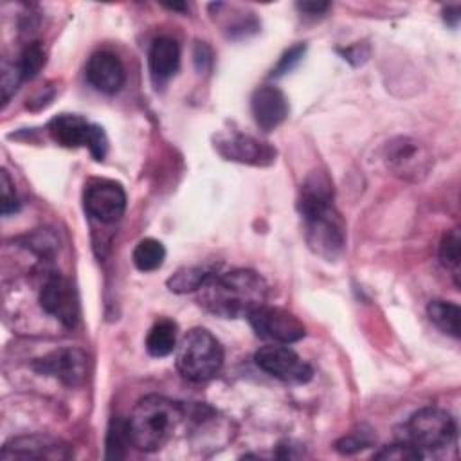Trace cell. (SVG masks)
<instances>
[{"mask_svg": "<svg viewBox=\"0 0 461 461\" xmlns=\"http://www.w3.org/2000/svg\"><path fill=\"white\" fill-rule=\"evenodd\" d=\"M297 209L308 247L326 259L340 256L346 245V225L333 203V184L326 173L313 171L306 176Z\"/></svg>", "mask_w": 461, "mask_h": 461, "instance_id": "cell-1", "label": "cell"}, {"mask_svg": "<svg viewBox=\"0 0 461 461\" xmlns=\"http://www.w3.org/2000/svg\"><path fill=\"white\" fill-rule=\"evenodd\" d=\"M198 304L223 319L247 317L267 303L268 285L254 270L234 268L223 274H211L196 290Z\"/></svg>", "mask_w": 461, "mask_h": 461, "instance_id": "cell-2", "label": "cell"}, {"mask_svg": "<svg viewBox=\"0 0 461 461\" xmlns=\"http://www.w3.org/2000/svg\"><path fill=\"white\" fill-rule=\"evenodd\" d=\"M185 414L184 405L158 394H148L137 402L126 418L131 447L142 452L162 448Z\"/></svg>", "mask_w": 461, "mask_h": 461, "instance_id": "cell-3", "label": "cell"}, {"mask_svg": "<svg viewBox=\"0 0 461 461\" xmlns=\"http://www.w3.org/2000/svg\"><path fill=\"white\" fill-rule=\"evenodd\" d=\"M223 348L205 328H191L176 344V369L191 382H207L223 367Z\"/></svg>", "mask_w": 461, "mask_h": 461, "instance_id": "cell-4", "label": "cell"}, {"mask_svg": "<svg viewBox=\"0 0 461 461\" xmlns=\"http://www.w3.org/2000/svg\"><path fill=\"white\" fill-rule=\"evenodd\" d=\"M456 430L457 425L450 412L439 407H423L402 425L398 439L409 443L425 457L427 452H438L452 445Z\"/></svg>", "mask_w": 461, "mask_h": 461, "instance_id": "cell-5", "label": "cell"}, {"mask_svg": "<svg viewBox=\"0 0 461 461\" xmlns=\"http://www.w3.org/2000/svg\"><path fill=\"white\" fill-rule=\"evenodd\" d=\"M54 142L63 148H88L95 160H103L108 149V139L104 130L88 122L81 115L61 113L50 119L47 126Z\"/></svg>", "mask_w": 461, "mask_h": 461, "instance_id": "cell-6", "label": "cell"}, {"mask_svg": "<svg viewBox=\"0 0 461 461\" xmlns=\"http://www.w3.org/2000/svg\"><path fill=\"white\" fill-rule=\"evenodd\" d=\"M384 162L394 176L409 182H420L432 167V155L420 140L402 135L385 144Z\"/></svg>", "mask_w": 461, "mask_h": 461, "instance_id": "cell-7", "label": "cell"}, {"mask_svg": "<svg viewBox=\"0 0 461 461\" xmlns=\"http://www.w3.org/2000/svg\"><path fill=\"white\" fill-rule=\"evenodd\" d=\"M258 337L274 344H292L306 335L304 324L288 310L268 306L267 303L247 315Z\"/></svg>", "mask_w": 461, "mask_h": 461, "instance_id": "cell-8", "label": "cell"}, {"mask_svg": "<svg viewBox=\"0 0 461 461\" xmlns=\"http://www.w3.org/2000/svg\"><path fill=\"white\" fill-rule=\"evenodd\" d=\"M254 360L259 369L288 384H306L313 376L312 366L286 344L263 346L256 351Z\"/></svg>", "mask_w": 461, "mask_h": 461, "instance_id": "cell-9", "label": "cell"}, {"mask_svg": "<svg viewBox=\"0 0 461 461\" xmlns=\"http://www.w3.org/2000/svg\"><path fill=\"white\" fill-rule=\"evenodd\" d=\"M83 205L92 218L103 223H113L124 214L126 193L115 180L92 178L85 184Z\"/></svg>", "mask_w": 461, "mask_h": 461, "instance_id": "cell-10", "label": "cell"}, {"mask_svg": "<svg viewBox=\"0 0 461 461\" xmlns=\"http://www.w3.org/2000/svg\"><path fill=\"white\" fill-rule=\"evenodd\" d=\"M40 306L63 326L74 328L79 321V299L74 285L59 272H52L41 285Z\"/></svg>", "mask_w": 461, "mask_h": 461, "instance_id": "cell-11", "label": "cell"}, {"mask_svg": "<svg viewBox=\"0 0 461 461\" xmlns=\"http://www.w3.org/2000/svg\"><path fill=\"white\" fill-rule=\"evenodd\" d=\"M214 148L227 160L259 167L274 164L277 155L276 148H272L268 142L234 130L218 133L214 139Z\"/></svg>", "mask_w": 461, "mask_h": 461, "instance_id": "cell-12", "label": "cell"}, {"mask_svg": "<svg viewBox=\"0 0 461 461\" xmlns=\"http://www.w3.org/2000/svg\"><path fill=\"white\" fill-rule=\"evenodd\" d=\"M74 452L68 443L43 434H29L9 439L0 452L2 461H29V459H68Z\"/></svg>", "mask_w": 461, "mask_h": 461, "instance_id": "cell-13", "label": "cell"}, {"mask_svg": "<svg viewBox=\"0 0 461 461\" xmlns=\"http://www.w3.org/2000/svg\"><path fill=\"white\" fill-rule=\"evenodd\" d=\"M86 353L77 348H59L32 362V369L49 375L68 387L81 385L86 378Z\"/></svg>", "mask_w": 461, "mask_h": 461, "instance_id": "cell-14", "label": "cell"}, {"mask_svg": "<svg viewBox=\"0 0 461 461\" xmlns=\"http://www.w3.org/2000/svg\"><path fill=\"white\" fill-rule=\"evenodd\" d=\"M250 110L256 124L263 131H272L285 122L290 106L283 90L274 85H263L254 90L250 97Z\"/></svg>", "mask_w": 461, "mask_h": 461, "instance_id": "cell-15", "label": "cell"}, {"mask_svg": "<svg viewBox=\"0 0 461 461\" xmlns=\"http://www.w3.org/2000/svg\"><path fill=\"white\" fill-rule=\"evenodd\" d=\"M86 81L103 94H115L126 81L124 65L117 54L110 50L94 52L85 67Z\"/></svg>", "mask_w": 461, "mask_h": 461, "instance_id": "cell-16", "label": "cell"}, {"mask_svg": "<svg viewBox=\"0 0 461 461\" xmlns=\"http://www.w3.org/2000/svg\"><path fill=\"white\" fill-rule=\"evenodd\" d=\"M148 65L153 81L166 83L180 67V45L171 36H158L153 40L148 54Z\"/></svg>", "mask_w": 461, "mask_h": 461, "instance_id": "cell-17", "label": "cell"}, {"mask_svg": "<svg viewBox=\"0 0 461 461\" xmlns=\"http://www.w3.org/2000/svg\"><path fill=\"white\" fill-rule=\"evenodd\" d=\"M176 344V324L171 319H158L146 335V349L157 358L171 355Z\"/></svg>", "mask_w": 461, "mask_h": 461, "instance_id": "cell-18", "label": "cell"}, {"mask_svg": "<svg viewBox=\"0 0 461 461\" xmlns=\"http://www.w3.org/2000/svg\"><path fill=\"white\" fill-rule=\"evenodd\" d=\"M427 315L430 322L439 328L443 333L459 339V322H461V310L456 303L443 301V299H434L427 306Z\"/></svg>", "mask_w": 461, "mask_h": 461, "instance_id": "cell-19", "label": "cell"}, {"mask_svg": "<svg viewBox=\"0 0 461 461\" xmlns=\"http://www.w3.org/2000/svg\"><path fill=\"white\" fill-rule=\"evenodd\" d=\"M131 259L140 272H153L162 267L166 259V249L158 240L144 238L135 245Z\"/></svg>", "mask_w": 461, "mask_h": 461, "instance_id": "cell-20", "label": "cell"}, {"mask_svg": "<svg viewBox=\"0 0 461 461\" xmlns=\"http://www.w3.org/2000/svg\"><path fill=\"white\" fill-rule=\"evenodd\" d=\"M212 274L211 268L205 267H184L176 270L169 279H167V288L175 294H185V292H194L198 290L205 279Z\"/></svg>", "mask_w": 461, "mask_h": 461, "instance_id": "cell-21", "label": "cell"}, {"mask_svg": "<svg viewBox=\"0 0 461 461\" xmlns=\"http://www.w3.org/2000/svg\"><path fill=\"white\" fill-rule=\"evenodd\" d=\"M131 445L126 420L115 416L110 421L108 434H106V457L108 459H119L124 457V448Z\"/></svg>", "mask_w": 461, "mask_h": 461, "instance_id": "cell-22", "label": "cell"}, {"mask_svg": "<svg viewBox=\"0 0 461 461\" xmlns=\"http://www.w3.org/2000/svg\"><path fill=\"white\" fill-rule=\"evenodd\" d=\"M20 74L23 79H32L38 76L41 67L45 65V50L41 41H31L23 47L18 61H16Z\"/></svg>", "mask_w": 461, "mask_h": 461, "instance_id": "cell-23", "label": "cell"}, {"mask_svg": "<svg viewBox=\"0 0 461 461\" xmlns=\"http://www.w3.org/2000/svg\"><path fill=\"white\" fill-rule=\"evenodd\" d=\"M461 259V238L457 229L447 230L439 241V261L445 268H450L457 277Z\"/></svg>", "mask_w": 461, "mask_h": 461, "instance_id": "cell-24", "label": "cell"}, {"mask_svg": "<svg viewBox=\"0 0 461 461\" xmlns=\"http://www.w3.org/2000/svg\"><path fill=\"white\" fill-rule=\"evenodd\" d=\"M375 443V436L373 430L360 427L353 432H349L348 436H342L340 439H337L335 443V450L340 454H355L358 450H364L367 447H371Z\"/></svg>", "mask_w": 461, "mask_h": 461, "instance_id": "cell-25", "label": "cell"}, {"mask_svg": "<svg viewBox=\"0 0 461 461\" xmlns=\"http://www.w3.org/2000/svg\"><path fill=\"white\" fill-rule=\"evenodd\" d=\"M0 211L4 216H9L20 209V202L14 191V184L7 173V169L0 171Z\"/></svg>", "mask_w": 461, "mask_h": 461, "instance_id": "cell-26", "label": "cell"}, {"mask_svg": "<svg viewBox=\"0 0 461 461\" xmlns=\"http://www.w3.org/2000/svg\"><path fill=\"white\" fill-rule=\"evenodd\" d=\"M373 457H376V459H398V461H403V459H421L423 454L418 452L409 443H405V441L396 438V441L393 445L384 447Z\"/></svg>", "mask_w": 461, "mask_h": 461, "instance_id": "cell-27", "label": "cell"}, {"mask_svg": "<svg viewBox=\"0 0 461 461\" xmlns=\"http://www.w3.org/2000/svg\"><path fill=\"white\" fill-rule=\"evenodd\" d=\"M20 81H23L22 74H20V68L16 65V61H7L4 59L2 63V101L4 104H7V101L11 99V95L16 92Z\"/></svg>", "mask_w": 461, "mask_h": 461, "instance_id": "cell-28", "label": "cell"}, {"mask_svg": "<svg viewBox=\"0 0 461 461\" xmlns=\"http://www.w3.org/2000/svg\"><path fill=\"white\" fill-rule=\"evenodd\" d=\"M304 52H306V45H303V43L290 47V49L281 56V59L277 61V65H276V68L272 70L270 76H272V77H279V76L290 72V70L303 59Z\"/></svg>", "mask_w": 461, "mask_h": 461, "instance_id": "cell-29", "label": "cell"}, {"mask_svg": "<svg viewBox=\"0 0 461 461\" xmlns=\"http://www.w3.org/2000/svg\"><path fill=\"white\" fill-rule=\"evenodd\" d=\"M212 61V54L209 50V47L205 43H198L196 49H194V63H196V68L198 70H207L209 65Z\"/></svg>", "mask_w": 461, "mask_h": 461, "instance_id": "cell-30", "label": "cell"}, {"mask_svg": "<svg viewBox=\"0 0 461 461\" xmlns=\"http://www.w3.org/2000/svg\"><path fill=\"white\" fill-rule=\"evenodd\" d=\"M330 7L328 2H299L297 4V9L303 11V13H308V14H322L326 9Z\"/></svg>", "mask_w": 461, "mask_h": 461, "instance_id": "cell-31", "label": "cell"}, {"mask_svg": "<svg viewBox=\"0 0 461 461\" xmlns=\"http://www.w3.org/2000/svg\"><path fill=\"white\" fill-rule=\"evenodd\" d=\"M443 18H445V22L450 25V27H456L457 25V22H459V5H448V7H445L443 9Z\"/></svg>", "mask_w": 461, "mask_h": 461, "instance_id": "cell-32", "label": "cell"}, {"mask_svg": "<svg viewBox=\"0 0 461 461\" xmlns=\"http://www.w3.org/2000/svg\"><path fill=\"white\" fill-rule=\"evenodd\" d=\"M164 7L173 9V11H184V9H187V4H164Z\"/></svg>", "mask_w": 461, "mask_h": 461, "instance_id": "cell-33", "label": "cell"}]
</instances>
